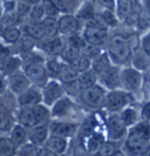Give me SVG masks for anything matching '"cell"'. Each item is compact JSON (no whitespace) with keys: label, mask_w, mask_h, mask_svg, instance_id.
<instances>
[{"label":"cell","mask_w":150,"mask_h":156,"mask_svg":"<svg viewBox=\"0 0 150 156\" xmlns=\"http://www.w3.org/2000/svg\"><path fill=\"white\" fill-rule=\"evenodd\" d=\"M150 127L147 122H141L130 130L126 141L127 151L133 156L144 155L149 150Z\"/></svg>","instance_id":"1"},{"label":"cell","mask_w":150,"mask_h":156,"mask_svg":"<svg viewBox=\"0 0 150 156\" xmlns=\"http://www.w3.org/2000/svg\"><path fill=\"white\" fill-rule=\"evenodd\" d=\"M48 119V110L44 106H33L28 108H23L19 112L18 120L20 126L24 128H34L45 123V121Z\"/></svg>","instance_id":"2"},{"label":"cell","mask_w":150,"mask_h":156,"mask_svg":"<svg viewBox=\"0 0 150 156\" xmlns=\"http://www.w3.org/2000/svg\"><path fill=\"white\" fill-rule=\"evenodd\" d=\"M130 46L122 35H114L109 40V53L116 62H126L130 56Z\"/></svg>","instance_id":"3"},{"label":"cell","mask_w":150,"mask_h":156,"mask_svg":"<svg viewBox=\"0 0 150 156\" xmlns=\"http://www.w3.org/2000/svg\"><path fill=\"white\" fill-rule=\"evenodd\" d=\"M82 100L87 103L88 106L92 107H100L104 103L106 100V92L102 87L100 86H93L83 90L81 94Z\"/></svg>","instance_id":"4"},{"label":"cell","mask_w":150,"mask_h":156,"mask_svg":"<svg viewBox=\"0 0 150 156\" xmlns=\"http://www.w3.org/2000/svg\"><path fill=\"white\" fill-rule=\"evenodd\" d=\"M129 103V95L123 92H110L108 95H106L104 105L107 109L110 112H117V110L124 108Z\"/></svg>","instance_id":"5"},{"label":"cell","mask_w":150,"mask_h":156,"mask_svg":"<svg viewBox=\"0 0 150 156\" xmlns=\"http://www.w3.org/2000/svg\"><path fill=\"white\" fill-rule=\"evenodd\" d=\"M107 132L109 139L113 141H120L126 134V126L121 120V116L113 114L108 117L107 123Z\"/></svg>","instance_id":"6"},{"label":"cell","mask_w":150,"mask_h":156,"mask_svg":"<svg viewBox=\"0 0 150 156\" xmlns=\"http://www.w3.org/2000/svg\"><path fill=\"white\" fill-rule=\"evenodd\" d=\"M62 94L63 88L60 83H58L56 81H49L46 83V86L44 87L42 98H44V101L47 105H53L61 99Z\"/></svg>","instance_id":"7"},{"label":"cell","mask_w":150,"mask_h":156,"mask_svg":"<svg viewBox=\"0 0 150 156\" xmlns=\"http://www.w3.org/2000/svg\"><path fill=\"white\" fill-rule=\"evenodd\" d=\"M79 27V20L74 16H71V14H67V16L65 14L58 21L59 32L63 35H74V34H76Z\"/></svg>","instance_id":"8"},{"label":"cell","mask_w":150,"mask_h":156,"mask_svg":"<svg viewBox=\"0 0 150 156\" xmlns=\"http://www.w3.org/2000/svg\"><path fill=\"white\" fill-rule=\"evenodd\" d=\"M25 75L30 81L41 82L47 79V70L42 62H32L26 66Z\"/></svg>","instance_id":"9"},{"label":"cell","mask_w":150,"mask_h":156,"mask_svg":"<svg viewBox=\"0 0 150 156\" xmlns=\"http://www.w3.org/2000/svg\"><path fill=\"white\" fill-rule=\"evenodd\" d=\"M83 39L86 40V42L93 45V46L100 47L102 46L104 42H107L108 33L107 31H103V30L86 27V30L83 32Z\"/></svg>","instance_id":"10"},{"label":"cell","mask_w":150,"mask_h":156,"mask_svg":"<svg viewBox=\"0 0 150 156\" xmlns=\"http://www.w3.org/2000/svg\"><path fill=\"white\" fill-rule=\"evenodd\" d=\"M42 99H41V94L37 88H27L25 92L19 95V105L23 108H28L33 106H38Z\"/></svg>","instance_id":"11"},{"label":"cell","mask_w":150,"mask_h":156,"mask_svg":"<svg viewBox=\"0 0 150 156\" xmlns=\"http://www.w3.org/2000/svg\"><path fill=\"white\" fill-rule=\"evenodd\" d=\"M30 80L23 73H13L9 75L8 79V86L11 90L16 94H20L25 92L27 88H30Z\"/></svg>","instance_id":"12"},{"label":"cell","mask_w":150,"mask_h":156,"mask_svg":"<svg viewBox=\"0 0 150 156\" xmlns=\"http://www.w3.org/2000/svg\"><path fill=\"white\" fill-rule=\"evenodd\" d=\"M121 80L123 81L124 86L129 89H136L138 88L142 81V75L138 70L127 68L121 73Z\"/></svg>","instance_id":"13"},{"label":"cell","mask_w":150,"mask_h":156,"mask_svg":"<svg viewBox=\"0 0 150 156\" xmlns=\"http://www.w3.org/2000/svg\"><path fill=\"white\" fill-rule=\"evenodd\" d=\"M75 125L72 123H67V122H54L49 127V132L52 134V136H59V137H63L67 139L72 136L74 132H75Z\"/></svg>","instance_id":"14"},{"label":"cell","mask_w":150,"mask_h":156,"mask_svg":"<svg viewBox=\"0 0 150 156\" xmlns=\"http://www.w3.org/2000/svg\"><path fill=\"white\" fill-rule=\"evenodd\" d=\"M47 136H48V128L47 126L45 125L31 128L27 132V139L31 141L30 143H33V144H35L38 147H39L40 144H42L44 142H46Z\"/></svg>","instance_id":"15"},{"label":"cell","mask_w":150,"mask_h":156,"mask_svg":"<svg viewBox=\"0 0 150 156\" xmlns=\"http://www.w3.org/2000/svg\"><path fill=\"white\" fill-rule=\"evenodd\" d=\"M65 47H66V41H65L63 38H60V37H55V38L48 39L42 45L44 51L51 55L61 54L62 51L65 49Z\"/></svg>","instance_id":"16"},{"label":"cell","mask_w":150,"mask_h":156,"mask_svg":"<svg viewBox=\"0 0 150 156\" xmlns=\"http://www.w3.org/2000/svg\"><path fill=\"white\" fill-rule=\"evenodd\" d=\"M96 79H97V75L94 73L93 69H89L82 74H79V76L76 79V81L74 82L76 88L79 90H86L90 87L95 86V82H96Z\"/></svg>","instance_id":"17"},{"label":"cell","mask_w":150,"mask_h":156,"mask_svg":"<svg viewBox=\"0 0 150 156\" xmlns=\"http://www.w3.org/2000/svg\"><path fill=\"white\" fill-rule=\"evenodd\" d=\"M101 78H102L103 83L110 89H115L121 83V74L117 67H110L107 72L103 73Z\"/></svg>","instance_id":"18"},{"label":"cell","mask_w":150,"mask_h":156,"mask_svg":"<svg viewBox=\"0 0 150 156\" xmlns=\"http://www.w3.org/2000/svg\"><path fill=\"white\" fill-rule=\"evenodd\" d=\"M78 76H79V74L72 68L71 65H68V63H62L61 69H60L59 75H58V79H59L61 82H63V83L69 85V83H74V82L76 81Z\"/></svg>","instance_id":"19"},{"label":"cell","mask_w":150,"mask_h":156,"mask_svg":"<svg viewBox=\"0 0 150 156\" xmlns=\"http://www.w3.org/2000/svg\"><path fill=\"white\" fill-rule=\"evenodd\" d=\"M46 148L53 151L54 154H62L67 148V139L59 136H51L46 141Z\"/></svg>","instance_id":"20"},{"label":"cell","mask_w":150,"mask_h":156,"mask_svg":"<svg viewBox=\"0 0 150 156\" xmlns=\"http://www.w3.org/2000/svg\"><path fill=\"white\" fill-rule=\"evenodd\" d=\"M110 61H109V58L106 53H101L97 58L94 59V62H93V70L96 75H102L104 72L110 68Z\"/></svg>","instance_id":"21"},{"label":"cell","mask_w":150,"mask_h":156,"mask_svg":"<svg viewBox=\"0 0 150 156\" xmlns=\"http://www.w3.org/2000/svg\"><path fill=\"white\" fill-rule=\"evenodd\" d=\"M9 140L12 141V143L14 146H23L25 144V141L27 140V130L26 128H24L23 126L16 125L12 127V130H11V137Z\"/></svg>","instance_id":"22"},{"label":"cell","mask_w":150,"mask_h":156,"mask_svg":"<svg viewBox=\"0 0 150 156\" xmlns=\"http://www.w3.org/2000/svg\"><path fill=\"white\" fill-rule=\"evenodd\" d=\"M42 27H44V32H45V38L47 39H52L55 38L59 28H58V21L54 18H45L42 19Z\"/></svg>","instance_id":"23"},{"label":"cell","mask_w":150,"mask_h":156,"mask_svg":"<svg viewBox=\"0 0 150 156\" xmlns=\"http://www.w3.org/2000/svg\"><path fill=\"white\" fill-rule=\"evenodd\" d=\"M11 127H13V119L9 113V110L0 103V132H6L9 130Z\"/></svg>","instance_id":"24"},{"label":"cell","mask_w":150,"mask_h":156,"mask_svg":"<svg viewBox=\"0 0 150 156\" xmlns=\"http://www.w3.org/2000/svg\"><path fill=\"white\" fill-rule=\"evenodd\" d=\"M26 35H30L33 39H45V32L42 27V23H30L25 27Z\"/></svg>","instance_id":"25"},{"label":"cell","mask_w":150,"mask_h":156,"mask_svg":"<svg viewBox=\"0 0 150 156\" xmlns=\"http://www.w3.org/2000/svg\"><path fill=\"white\" fill-rule=\"evenodd\" d=\"M68 65H71V67L75 70L78 74H82V73L89 70L90 66H92V61H90L89 59H87V58L80 55V56H78L75 60H73V61H72L71 63H68Z\"/></svg>","instance_id":"26"},{"label":"cell","mask_w":150,"mask_h":156,"mask_svg":"<svg viewBox=\"0 0 150 156\" xmlns=\"http://www.w3.org/2000/svg\"><path fill=\"white\" fill-rule=\"evenodd\" d=\"M79 51H80V55L87 58L89 60H90V59H95V58H97L99 55L101 54L100 47L93 46V45L86 42V40H85L83 44L81 45V47L79 48Z\"/></svg>","instance_id":"27"},{"label":"cell","mask_w":150,"mask_h":156,"mask_svg":"<svg viewBox=\"0 0 150 156\" xmlns=\"http://www.w3.org/2000/svg\"><path fill=\"white\" fill-rule=\"evenodd\" d=\"M72 102L69 99L67 98H61L59 101H56L54 103V107H53V115L54 116H63L68 110L71 108Z\"/></svg>","instance_id":"28"},{"label":"cell","mask_w":150,"mask_h":156,"mask_svg":"<svg viewBox=\"0 0 150 156\" xmlns=\"http://www.w3.org/2000/svg\"><path fill=\"white\" fill-rule=\"evenodd\" d=\"M2 38L9 44H16L21 38V32L18 27H6L2 32Z\"/></svg>","instance_id":"29"},{"label":"cell","mask_w":150,"mask_h":156,"mask_svg":"<svg viewBox=\"0 0 150 156\" xmlns=\"http://www.w3.org/2000/svg\"><path fill=\"white\" fill-rule=\"evenodd\" d=\"M20 65H21V60L19 59V58H16V56H9L6 59V61L4 62V66H2V73L4 74H13L14 72H16L19 67H20Z\"/></svg>","instance_id":"30"},{"label":"cell","mask_w":150,"mask_h":156,"mask_svg":"<svg viewBox=\"0 0 150 156\" xmlns=\"http://www.w3.org/2000/svg\"><path fill=\"white\" fill-rule=\"evenodd\" d=\"M53 4L55 5L59 12L66 13V16L67 14L72 16V13L79 6V1H53Z\"/></svg>","instance_id":"31"},{"label":"cell","mask_w":150,"mask_h":156,"mask_svg":"<svg viewBox=\"0 0 150 156\" xmlns=\"http://www.w3.org/2000/svg\"><path fill=\"white\" fill-rule=\"evenodd\" d=\"M16 153V146L6 137H0V156H13Z\"/></svg>","instance_id":"32"},{"label":"cell","mask_w":150,"mask_h":156,"mask_svg":"<svg viewBox=\"0 0 150 156\" xmlns=\"http://www.w3.org/2000/svg\"><path fill=\"white\" fill-rule=\"evenodd\" d=\"M86 23H87V27L103 30V31H107L108 30V25L103 20L102 16H99V14H93L92 16H89L87 20H86Z\"/></svg>","instance_id":"33"},{"label":"cell","mask_w":150,"mask_h":156,"mask_svg":"<svg viewBox=\"0 0 150 156\" xmlns=\"http://www.w3.org/2000/svg\"><path fill=\"white\" fill-rule=\"evenodd\" d=\"M41 149L33 143H25L18 150V156H39Z\"/></svg>","instance_id":"34"},{"label":"cell","mask_w":150,"mask_h":156,"mask_svg":"<svg viewBox=\"0 0 150 156\" xmlns=\"http://www.w3.org/2000/svg\"><path fill=\"white\" fill-rule=\"evenodd\" d=\"M131 13H133L131 1H126V0L117 1V16L121 19H127Z\"/></svg>","instance_id":"35"},{"label":"cell","mask_w":150,"mask_h":156,"mask_svg":"<svg viewBox=\"0 0 150 156\" xmlns=\"http://www.w3.org/2000/svg\"><path fill=\"white\" fill-rule=\"evenodd\" d=\"M60 55H61V58H62L65 61L71 63L73 60H75L78 56H80V51L76 47L68 45V46L65 47V49H63L62 53Z\"/></svg>","instance_id":"36"},{"label":"cell","mask_w":150,"mask_h":156,"mask_svg":"<svg viewBox=\"0 0 150 156\" xmlns=\"http://www.w3.org/2000/svg\"><path fill=\"white\" fill-rule=\"evenodd\" d=\"M44 14H45L44 5H35V6L31 7V11L28 13L30 23H40V21H42Z\"/></svg>","instance_id":"37"},{"label":"cell","mask_w":150,"mask_h":156,"mask_svg":"<svg viewBox=\"0 0 150 156\" xmlns=\"http://www.w3.org/2000/svg\"><path fill=\"white\" fill-rule=\"evenodd\" d=\"M18 44H19V48L21 49V52L28 53V52H31L32 49H33V47L35 45V40L31 38L30 35H24V37L20 38V40L18 41Z\"/></svg>","instance_id":"38"},{"label":"cell","mask_w":150,"mask_h":156,"mask_svg":"<svg viewBox=\"0 0 150 156\" xmlns=\"http://www.w3.org/2000/svg\"><path fill=\"white\" fill-rule=\"evenodd\" d=\"M116 150V147L114 143L111 142H103L100 146V148L96 150V155L95 156H111Z\"/></svg>","instance_id":"39"},{"label":"cell","mask_w":150,"mask_h":156,"mask_svg":"<svg viewBox=\"0 0 150 156\" xmlns=\"http://www.w3.org/2000/svg\"><path fill=\"white\" fill-rule=\"evenodd\" d=\"M136 119H137V114L136 112L133 109H126L122 114H121V120L123 121L124 126H131L136 122Z\"/></svg>","instance_id":"40"},{"label":"cell","mask_w":150,"mask_h":156,"mask_svg":"<svg viewBox=\"0 0 150 156\" xmlns=\"http://www.w3.org/2000/svg\"><path fill=\"white\" fill-rule=\"evenodd\" d=\"M104 141L102 140L101 135H90L87 142V148L89 151H96L100 148V146L102 144Z\"/></svg>","instance_id":"41"},{"label":"cell","mask_w":150,"mask_h":156,"mask_svg":"<svg viewBox=\"0 0 150 156\" xmlns=\"http://www.w3.org/2000/svg\"><path fill=\"white\" fill-rule=\"evenodd\" d=\"M61 66H62V63H60L58 60H55V59H51V60L47 62V65H46V70H47L52 76L58 78L59 72H60V69H61Z\"/></svg>","instance_id":"42"},{"label":"cell","mask_w":150,"mask_h":156,"mask_svg":"<svg viewBox=\"0 0 150 156\" xmlns=\"http://www.w3.org/2000/svg\"><path fill=\"white\" fill-rule=\"evenodd\" d=\"M134 65L140 69L145 68L149 65V59L144 53H140V54H137L134 58Z\"/></svg>","instance_id":"43"},{"label":"cell","mask_w":150,"mask_h":156,"mask_svg":"<svg viewBox=\"0 0 150 156\" xmlns=\"http://www.w3.org/2000/svg\"><path fill=\"white\" fill-rule=\"evenodd\" d=\"M44 9H45V14H47V18H54V16H56L59 13V11L56 9L55 5L53 4V1L45 2Z\"/></svg>","instance_id":"44"},{"label":"cell","mask_w":150,"mask_h":156,"mask_svg":"<svg viewBox=\"0 0 150 156\" xmlns=\"http://www.w3.org/2000/svg\"><path fill=\"white\" fill-rule=\"evenodd\" d=\"M101 16L103 18V20L106 21V23H107L108 26H114V25H116V18H115V16H114L111 12H109V11H104L102 14H101Z\"/></svg>","instance_id":"45"},{"label":"cell","mask_w":150,"mask_h":156,"mask_svg":"<svg viewBox=\"0 0 150 156\" xmlns=\"http://www.w3.org/2000/svg\"><path fill=\"white\" fill-rule=\"evenodd\" d=\"M7 58H9V48L0 44V70H1L2 66H4V62L6 61Z\"/></svg>","instance_id":"46"},{"label":"cell","mask_w":150,"mask_h":156,"mask_svg":"<svg viewBox=\"0 0 150 156\" xmlns=\"http://www.w3.org/2000/svg\"><path fill=\"white\" fill-rule=\"evenodd\" d=\"M142 46H143V51H144V54L147 55L148 58H150V34L145 35L143 38Z\"/></svg>","instance_id":"47"},{"label":"cell","mask_w":150,"mask_h":156,"mask_svg":"<svg viewBox=\"0 0 150 156\" xmlns=\"http://www.w3.org/2000/svg\"><path fill=\"white\" fill-rule=\"evenodd\" d=\"M16 4L14 1H5L4 2V5H2V8H5V11L8 12V13H11V12H13L14 11V8H16Z\"/></svg>","instance_id":"48"},{"label":"cell","mask_w":150,"mask_h":156,"mask_svg":"<svg viewBox=\"0 0 150 156\" xmlns=\"http://www.w3.org/2000/svg\"><path fill=\"white\" fill-rule=\"evenodd\" d=\"M142 115H143V117H144V119L150 120V102H149V103H147V105L143 107Z\"/></svg>","instance_id":"49"},{"label":"cell","mask_w":150,"mask_h":156,"mask_svg":"<svg viewBox=\"0 0 150 156\" xmlns=\"http://www.w3.org/2000/svg\"><path fill=\"white\" fill-rule=\"evenodd\" d=\"M6 89V80L4 78V75L0 74V94H2Z\"/></svg>","instance_id":"50"},{"label":"cell","mask_w":150,"mask_h":156,"mask_svg":"<svg viewBox=\"0 0 150 156\" xmlns=\"http://www.w3.org/2000/svg\"><path fill=\"white\" fill-rule=\"evenodd\" d=\"M39 156H56V155L53 153V151H51L49 149L45 148V149H41V150H40Z\"/></svg>","instance_id":"51"},{"label":"cell","mask_w":150,"mask_h":156,"mask_svg":"<svg viewBox=\"0 0 150 156\" xmlns=\"http://www.w3.org/2000/svg\"><path fill=\"white\" fill-rule=\"evenodd\" d=\"M111 156H126V155H124L122 151H119V150H117V151H115Z\"/></svg>","instance_id":"52"},{"label":"cell","mask_w":150,"mask_h":156,"mask_svg":"<svg viewBox=\"0 0 150 156\" xmlns=\"http://www.w3.org/2000/svg\"><path fill=\"white\" fill-rule=\"evenodd\" d=\"M2 9H4V8H2V5H1V2H0V16H2Z\"/></svg>","instance_id":"53"}]
</instances>
